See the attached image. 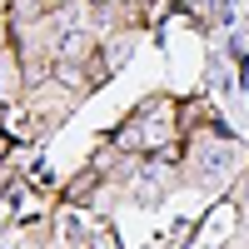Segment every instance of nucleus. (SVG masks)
Returning <instances> with one entry per match:
<instances>
[{"label": "nucleus", "instance_id": "f257e3e1", "mask_svg": "<svg viewBox=\"0 0 249 249\" xmlns=\"http://www.w3.org/2000/svg\"><path fill=\"white\" fill-rule=\"evenodd\" d=\"M90 244H95V249H115V234H110V230H105V234H95V239H90Z\"/></svg>", "mask_w": 249, "mask_h": 249}]
</instances>
